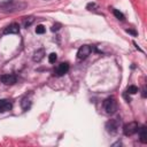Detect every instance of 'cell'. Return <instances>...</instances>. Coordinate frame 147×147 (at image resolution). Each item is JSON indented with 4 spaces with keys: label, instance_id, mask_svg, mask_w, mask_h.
Returning <instances> with one entry per match:
<instances>
[{
    "label": "cell",
    "instance_id": "obj_1",
    "mask_svg": "<svg viewBox=\"0 0 147 147\" xmlns=\"http://www.w3.org/2000/svg\"><path fill=\"white\" fill-rule=\"evenodd\" d=\"M28 5L23 1H15V0H5L0 5V13L9 14V13H16L25 9Z\"/></svg>",
    "mask_w": 147,
    "mask_h": 147
},
{
    "label": "cell",
    "instance_id": "obj_2",
    "mask_svg": "<svg viewBox=\"0 0 147 147\" xmlns=\"http://www.w3.org/2000/svg\"><path fill=\"white\" fill-rule=\"evenodd\" d=\"M121 124H122V122H121L119 118H113V119H110L106 123V130H107L108 133L114 136L118 132V130L121 127Z\"/></svg>",
    "mask_w": 147,
    "mask_h": 147
},
{
    "label": "cell",
    "instance_id": "obj_3",
    "mask_svg": "<svg viewBox=\"0 0 147 147\" xmlns=\"http://www.w3.org/2000/svg\"><path fill=\"white\" fill-rule=\"evenodd\" d=\"M103 109L107 114H114L117 110V102L114 96H109L103 101Z\"/></svg>",
    "mask_w": 147,
    "mask_h": 147
},
{
    "label": "cell",
    "instance_id": "obj_4",
    "mask_svg": "<svg viewBox=\"0 0 147 147\" xmlns=\"http://www.w3.org/2000/svg\"><path fill=\"white\" fill-rule=\"evenodd\" d=\"M139 130V125L137 122H131V123H127L123 126V133L125 136H133L134 133H137Z\"/></svg>",
    "mask_w": 147,
    "mask_h": 147
},
{
    "label": "cell",
    "instance_id": "obj_5",
    "mask_svg": "<svg viewBox=\"0 0 147 147\" xmlns=\"http://www.w3.org/2000/svg\"><path fill=\"white\" fill-rule=\"evenodd\" d=\"M91 46L88 45H83L82 47H79L78 52H77V59L78 60H85L90 54H91Z\"/></svg>",
    "mask_w": 147,
    "mask_h": 147
},
{
    "label": "cell",
    "instance_id": "obj_6",
    "mask_svg": "<svg viewBox=\"0 0 147 147\" xmlns=\"http://www.w3.org/2000/svg\"><path fill=\"white\" fill-rule=\"evenodd\" d=\"M68 70H69V64H68L67 62H62V63H60L59 67L56 68V70H55V75L59 76V77H61V76L65 75V74L68 72Z\"/></svg>",
    "mask_w": 147,
    "mask_h": 147
},
{
    "label": "cell",
    "instance_id": "obj_7",
    "mask_svg": "<svg viewBox=\"0 0 147 147\" xmlns=\"http://www.w3.org/2000/svg\"><path fill=\"white\" fill-rule=\"evenodd\" d=\"M18 32H20V25L17 23H11L3 30L5 34H15V33H18Z\"/></svg>",
    "mask_w": 147,
    "mask_h": 147
},
{
    "label": "cell",
    "instance_id": "obj_8",
    "mask_svg": "<svg viewBox=\"0 0 147 147\" xmlns=\"http://www.w3.org/2000/svg\"><path fill=\"white\" fill-rule=\"evenodd\" d=\"M1 82L5 85H13L16 83V76L11 75V74H7V75H2L1 76Z\"/></svg>",
    "mask_w": 147,
    "mask_h": 147
},
{
    "label": "cell",
    "instance_id": "obj_9",
    "mask_svg": "<svg viewBox=\"0 0 147 147\" xmlns=\"http://www.w3.org/2000/svg\"><path fill=\"white\" fill-rule=\"evenodd\" d=\"M13 105L10 101L8 100H1L0 101V113H6V111H9L11 109Z\"/></svg>",
    "mask_w": 147,
    "mask_h": 147
},
{
    "label": "cell",
    "instance_id": "obj_10",
    "mask_svg": "<svg viewBox=\"0 0 147 147\" xmlns=\"http://www.w3.org/2000/svg\"><path fill=\"white\" fill-rule=\"evenodd\" d=\"M44 56H45V49H44V48H40V49H38L37 52H34V54H33V56H32V60H33L34 62H40V61L44 59Z\"/></svg>",
    "mask_w": 147,
    "mask_h": 147
},
{
    "label": "cell",
    "instance_id": "obj_11",
    "mask_svg": "<svg viewBox=\"0 0 147 147\" xmlns=\"http://www.w3.org/2000/svg\"><path fill=\"white\" fill-rule=\"evenodd\" d=\"M139 139L142 144H146L147 142V130H146V126H141L139 130Z\"/></svg>",
    "mask_w": 147,
    "mask_h": 147
},
{
    "label": "cell",
    "instance_id": "obj_12",
    "mask_svg": "<svg viewBox=\"0 0 147 147\" xmlns=\"http://www.w3.org/2000/svg\"><path fill=\"white\" fill-rule=\"evenodd\" d=\"M21 106H22V108H23L24 110H26L28 108H30L31 101H30L28 98H24V99H22V101H21Z\"/></svg>",
    "mask_w": 147,
    "mask_h": 147
},
{
    "label": "cell",
    "instance_id": "obj_13",
    "mask_svg": "<svg viewBox=\"0 0 147 147\" xmlns=\"http://www.w3.org/2000/svg\"><path fill=\"white\" fill-rule=\"evenodd\" d=\"M33 22H34V17L30 16V17H26V18L23 21V25H24V28H29Z\"/></svg>",
    "mask_w": 147,
    "mask_h": 147
},
{
    "label": "cell",
    "instance_id": "obj_14",
    "mask_svg": "<svg viewBox=\"0 0 147 147\" xmlns=\"http://www.w3.org/2000/svg\"><path fill=\"white\" fill-rule=\"evenodd\" d=\"M137 92H138V87L134 86V85H130L126 88V93H129V94H136Z\"/></svg>",
    "mask_w": 147,
    "mask_h": 147
},
{
    "label": "cell",
    "instance_id": "obj_15",
    "mask_svg": "<svg viewBox=\"0 0 147 147\" xmlns=\"http://www.w3.org/2000/svg\"><path fill=\"white\" fill-rule=\"evenodd\" d=\"M113 13H114V15H115V17L117 18V20H121V21H123L125 17H124V15L119 11V10H117V9H114L113 10Z\"/></svg>",
    "mask_w": 147,
    "mask_h": 147
},
{
    "label": "cell",
    "instance_id": "obj_16",
    "mask_svg": "<svg viewBox=\"0 0 147 147\" xmlns=\"http://www.w3.org/2000/svg\"><path fill=\"white\" fill-rule=\"evenodd\" d=\"M45 31H46V29H45V26L44 25H37V28H36V32L38 33V34H42V33H45Z\"/></svg>",
    "mask_w": 147,
    "mask_h": 147
},
{
    "label": "cell",
    "instance_id": "obj_17",
    "mask_svg": "<svg viewBox=\"0 0 147 147\" xmlns=\"http://www.w3.org/2000/svg\"><path fill=\"white\" fill-rule=\"evenodd\" d=\"M56 59H57V56H56L55 53H51V54L48 55V62H49V63H55Z\"/></svg>",
    "mask_w": 147,
    "mask_h": 147
},
{
    "label": "cell",
    "instance_id": "obj_18",
    "mask_svg": "<svg viewBox=\"0 0 147 147\" xmlns=\"http://www.w3.org/2000/svg\"><path fill=\"white\" fill-rule=\"evenodd\" d=\"M95 8H96V5L95 3H87V6H86V9H88V10H95Z\"/></svg>",
    "mask_w": 147,
    "mask_h": 147
},
{
    "label": "cell",
    "instance_id": "obj_19",
    "mask_svg": "<svg viewBox=\"0 0 147 147\" xmlns=\"http://www.w3.org/2000/svg\"><path fill=\"white\" fill-rule=\"evenodd\" d=\"M60 28H61V24H59V23H56V24H54L53 26H52V31L53 32H55V31H57V30H60Z\"/></svg>",
    "mask_w": 147,
    "mask_h": 147
},
{
    "label": "cell",
    "instance_id": "obj_20",
    "mask_svg": "<svg viewBox=\"0 0 147 147\" xmlns=\"http://www.w3.org/2000/svg\"><path fill=\"white\" fill-rule=\"evenodd\" d=\"M126 32H129V33H131V34H133V36H137V32H136V31H133V30L127 29V30H126Z\"/></svg>",
    "mask_w": 147,
    "mask_h": 147
}]
</instances>
